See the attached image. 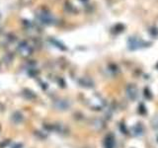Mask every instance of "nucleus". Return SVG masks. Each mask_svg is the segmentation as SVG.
<instances>
[{
    "instance_id": "f257e3e1",
    "label": "nucleus",
    "mask_w": 158,
    "mask_h": 148,
    "mask_svg": "<svg viewBox=\"0 0 158 148\" xmlns=\"http://www.w3.org/2000/svg\"><path fill=\"white\" fill-rule=\"evenodd\" d=\"M127 95L131 100H135L137 97V89L133 85H128L127 87Z\"/></svg>"
},
{
    "instance_id": "f03ea898",
    "label": "nucleus",
    "mask_w": 158,
    "mask_h": 148,
    "mask_svg": "<svg viewBox=\"0 0 158 148\" xmlns=\"http://www.w3.org/2000/svg\"><path fill=\"white\" fill-rule=\"evenodd\" d=\"M105 145H106V148H114V140L113 138L109 137L106 139V142H105Z\"/></svg>"
}]
</instances>
